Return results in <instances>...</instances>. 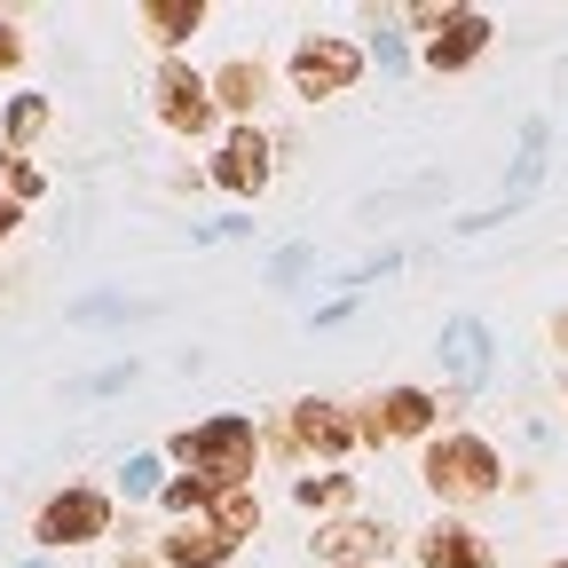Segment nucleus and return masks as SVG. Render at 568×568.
<instances>
[{
  "instance_id": "21",
  "label": "nucleus",
  "mask_w": 568,
  "mask_h": 568,
  "mask_svg": "<svg viewBox=\"0 0 568 568\" xmlns=\"http://www.w3.org/2000/svg\"><path fill=\"white\" fill-rule=\"evenodd\" d=\"M552 568H568V560H552Z\"/></svg>"
},
{
  "instance_id": "10",
  "label": "nucleus",
  "mask_w": 568,
  "mask_h": 568,
  "mask_svg": "<svg viewBox=\"0 0 568 568\" xmlns=\"http://www.w3.org/2000/svg\"><path fill=\"white\" fill-rule=\"evenodd\" d=\"M222 182H230V190H261V182H268V142H261L253 126L222 142Z\"/></svg>"
},
{
  "instance_id": "16",
  "label": "nucleus",
  "mask_w": 568,
  "mask_h": 568,
  "mask_svg": "<svg viewBox=\"0 0 568 568\" xmlns=\"http://www.w3.org/2000/svg\"><path fill=\"white\" fill-rule=\"evenodd\" d=\"M347 497V481L339 474H324V481H301V506H339Z\"/></svg>"
},
{
  "instance_id": "19",
  "label": "nucleus",
  "mask_w": 568,
  "mask_h": 568,
  "mask_svg": "<svg viewBox=\"0 0 568 568\" xmlns=\"http://www.w3.org/2000/svg\"><path fill=\"white\" fill-rule=\"evenodd\" d=\"M552 339H560V347H568V316H560V324H552Z\"/></svg>"
},
{
  "instance_id": "3",
  "label": "nucleus",
  "mask_w": 568,
  "mask_h": 568,
  "mask_svg": "<svg viewBox=\"0 0 568 568\" xmlns=\"http://www.w3.org/2000/svg\"><path fill=\"white\" fill-rule=\"evenodd\" d=\"M364 80V48L355 40H301L293 48V88L316 103V95H347Z\"/></svg>"
},
{
  "instance_id": "20",
  "label": "nucleus",
  "mask_w": 568,
  "mask_h": 568,
  "mask_svg": "<svg viewBox=\"0 0 568 568\" xmlns=\"http://www.w3.org/2000/svg\"><path fill=\"white\" fill-rule=\"evenodd\" d=\"M9 222H17V213H9V205H0V237H9Z\"/></svg>"
},
{
  "instance_id": "15",
  "label": "nucleus",
  "mask_w": 568,
  "mask_h": 568,
  "mask_svg": "<svg viewBox=\"0 0 568 568\" xmlns=\"http://www.w3.org/2000/svg\"><path fill=\"white\" fill-rule=\"evenodd\" d=\"M213 88H222V103L253 111V103H261V88H268V71H261V63H230V71H222V80H213Z\"/></svg>"
},
{
  "instance_id": "8",
  "label": "nucleus",
  "mask_w": 568,
  "mask_h": 568,
  "mask_svg": "<svg viewBox=\"0 0 568 568\" xmlns=\"http://www.w3.org/2000/svg\"><path fill=\"white\" fill-rule=\"evenodd\" d=\"M159 95H166V126H182V134H205V119H213V88L197 80V71H166L159 80Z\"/></svg>"
},
{
  "instance_id": "11",
  "label": "nucleus",
  "mask_w": 568,
  "mask_h": 568,
  "mask_svg": "<svg viewBox=\"0 0 568 568\" xmlns=\"http://www.w3.org/2000/svg\"><path fill=\"white\" fill-rule=\"evenodd\" d=\"M230 545H237V537H222V529H174V537H166V560H174V568H213Z\"/></svg>"
},
{
  "instance_id": "13",
  "label": "nucleus",
  "mask_w": 568,
  "mask_h": 568,
  "mask_svg": "<svg viewBox=\"0 0 568 568\" xmlns=\"http://www.w3.org/2000/svg\"><path fill=\"white\" fill-rule=\"evenodd\" d=\"M142 24H151L159 40H182V32L205 24V9H197V0H151V9H142Z\"/></svg>"
},
{
  "instance_id": "5",
  "label": "nucleus",
  "mask_w": 568,
  "mask_h": 568,
  "mask_svg": "<svg viewBox=\"0 0 568 568\" xmlns=\"http://www.w3.org/2000/svg\"><path fill=\"white\" fill-rule=\"evenodd\" d=\"M489 48V17L481 9H443L435 17V40H426V63L435 71H458V63H474Z\"/></svg>"
},
{
  "instance_id": "9",
  "label": "nucleus",
  "mask_w": 568,
  "mask_h": 568,
  "mask_svg": "<svg viewBox=\"0 0 568 568\" xmlns=\"http://www.w3.org/2000/svg\"><path fill=\"white\" fill-rule=\"evenodd\" d=\"M293 435H301L308 450H324V458H339V450H347L355 435H364V426H347V418H339L332 403H301V410H293Z\"/></svg>"
},
{
  "instance_id": "7",
  "label": "nucleus",
  "mask_w": 568,
  "mask_h": 568,
  "mask_svg": "<svg viewBox=\"0 0 568 568\" xmlns=\"http://www.w3.org/2000/svg\"><path fill=\"white\" fill-rule=\"evenodd\" d=\"M418 560H426V568H489V545H481V529H466V521H435V529H426V545H418Z\"/></svg>"
},
{
  "instance_id": "12",
  "label": "nucleus",
  "mask_w": 568,
  "mask_h": 568,
  "mask_svg": "<svg viewBox=\"0 0 568 568\" xmlns=\"http://www.w3.org/2000/svg\"><path fill=\"white\" fill-rule=\"evenodd\" d=\"M316 545H324L332 560H372V552H387V537H379V529H364V521H332Z\"/></svg>"
},
{
  "instance_id": "14",
  "label": "nucleus",
  "mask_w": 568,
  "mask_h": 568,
  "mask_svg": "<svg viewBox=\"0 0 568 568\" xmlns=\"http://www.w3.org/2000/svg\"><path fill=\"white\" fill-rule=\"evenodd\" d=\"M213 514H222V537H253L261 529V497L253 489H222V497H213Z\"/></svg>"
},
{
  "instance_id": "18",
  "label": "nucleus",
  "mask_w": 568,
  "mask_h": 568,
  "mask_svg": "<svg viewBox=\"0 0 568 568\" xmlns=\"http://www.w3.org/2000/svg\"><path fill=\"white\" fill-rule=\"evenodd\" d=\"M0 63H17V32L9 24H0Z\"/></svg>"
},
{
  "instance_id": "6",
  "label": "nucleus",
  "mask_w": 568,
  "mask_h": 568,
  "mask_svg": "<svg viewBox=\"0 0 568 568\" xmlns=\"http://www.w3.org/2000/svg\"><path fill=\"white\" fill-rule=\"evenodd\" d=\"M103 521H111V506H103V497H88V489H63L55 506L40 514V537H48V545H88V537H103Z\"/></svg>"
},
{
  "instance_id": "17",
  "label": "nucleus",
  "mask_w": 568,
  "mask_h": 568,
  "mask_svg": "<svg viewBox=\"0 0 568 568\" xmlns=\"http://www.w3.org/2000/svg\"><path fill=\"white\" fill-rule=\"evenodd\" d=\"M32 126H40V103H32V95H24V103H17V111H9V134H17V142H24V134H32Z\"/></svg>"
},
{
  "instance_id": "4",
  "label": "nucleus",
  "mask_w": 568,
  "mask_h": 568,
  "mask_svg": "<svg viewBox=\"0 0 568 568\" xmlns=\"http://www.w3.org/2000/svg\"><path fill=\"white\" fill-rule=\"evenodd\" d=\"M435 418H443V403L426 395V387H387V395L372 403V418H364V435H372V443H395V435H435Z\"/></svg>"
},
{
  "instance_id": "1",
  "label": "nucleus",
  "mask_w": 568,
  "mask_h": 568,
  "mask_svg": "<svg viewBox=\"0 0 568 568\" xmlns=\"http://www.w3.org/2000/svg\"><path fill=\"white\" fill-rule=\"evenodd\" d=\"M426 489L450 497V506H474V497L497 489V450L481 435H443L435 450H426Z\"/></svg>"
},
{
  "instance_id": "2",
  "label": "nucleus",
  "mask_w": 568,
  "mask_h": 568,
  "mask_svg": "<svg viewBox=\"0 0 568 568\" xmlns=\"http://www.w3.org/2000/svg\"><path fill=\"white\" fill-rule=\"evenodd\" d=\"M182 458L205 466V481L237 489V474H253V418H205L197 435H182Z\"/></svg>"
}]
</instances>
